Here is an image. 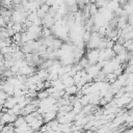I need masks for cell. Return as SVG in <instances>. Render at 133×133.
<instances>
[{
    "label": "cell",
    "mask_w": 133,
    "mask_h": 133,
    "mask_svg": "<svg viewBox=\"0 0 133 133\" xmlns=\"http://www.w3.org/2000/svg\"><path fill=\"white\" fill-rule=\"evenodd\" d=\"M65 90H66V92H68V94H75V92H76V90H77V87H76L75 85H72V86L66 87V88H65Z\"/></svg>",
    "instance_id": "1"
}]
</instances>
